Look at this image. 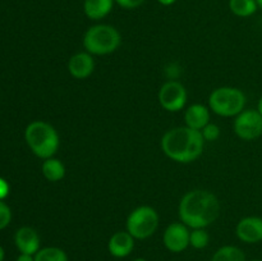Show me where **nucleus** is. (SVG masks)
Masks as SVG:
<instances>
[{
    "instance_id": "obj_11",
    "label": "nucleus",
    "mask_w": 262,
    "mask_h": 261,
    "mask_svg": "<svg viewBox=\"0 0 262 261\" xmlns=\"http://www.w3.org/2000/svg\"><path fill=\"white\" fill-rule=\"evenodd\" d=\"M14 242L20 253L33 255V253H37L40 248V237L37 232L30 227H23L18 229L15 233Z\"/></svg>"
},
{
    "instance_id": "obj_18",
    "label": "nucleus",
    "mask_w": 262,
    "mask_h": 261,
    "mask_svg": "<svg viewBox=\"0 0 262 261\" xmlns=\"http://www.w3.org/2000/svg\"><path fill=\"white\" fill-rule=\"evenodd\" d=\"M211 261H246V256L241 248L224 246L215 252Z\"/></svg>"
},
{
    "instance_id": "obj_30",
    "label": "nucleus",
    "mask_w": 262,
    "mask_h": 261,
    "mask_svg": "<svg viewBox=\"0 0 262 261\" xmlns=\"http://www.w3.org/2000/svg\"><path fill=\"white\" fill-rule=\"evenodd\" d=\"M135 261H146V260H145V258H136Z\"/></svg>"
},
{
    "instance_id": "obj_3",
    "label": "nucleus",
    "mask_w": 262,
    "mask_h": 261,
    "mask_svg": "<svg viewBox=\"0 0 262 261\" xmlns=\"http://www.w3.org/2000/svg\"><path fill=\"white\" fill-rule=\"evenodd\" d=\"M26 141L35 155L41 159H50L59 148V136L53 125L42 120L28 124L25 133Z\"/></svg>"
},
{
    "instance_id": "obj_17",
    "label": "nucleus",
    "mask_w": 262,
    "mask_h": 261,
    "mask_svg": "<svg viewBox=\"0 0 262 261\" xmlns=\"http://www.w3.org/2000/svg\"><path fill=\"white\" fill-rule=\"evenodd\" d=\"M256 0H229V8L238 17H250L257 10Z\"/></svg>"
},
{
    "instance_id": "obj_25",
    "label": "nucleus",
    "mask_w": 262,
    "mask_h": 261,
    "mask_svg": "<svg viewBox=\"0 0 262 261\" xmlns=\"http://www.w3.org/2000/svg\"><path fill=\"white\" fill-rule=\"evenodd\" d=\"M17 261H35V257H32V255H28V253H20Z\"/></svg>"
},
{
    "instance_id": "obj_2",
    "label": "nucleus",
    "mask_w": 262,
    "mask_h": 261,
    "mask_svg": "<svg viewBox=\"0 0 262 261\" xmlns=\"http://www.w3.org/2000/svg\"><path fill=\"white\" fill-rule=\"evenodd\" d=\"M205 138L201 130L189 127H178L163 136L161 147L168 158L178 163H191L200 158L204 151Z\"/></svg>"
},
{
    "instance_id": "obj_15",
    "label": "nucleus",
    "mask_w": 262,
    "mask_h": 261,
    "mask_svg": "<svg viewBox=\"0 0 262 261\" xmlns=\"http://www.w3.org/2000/svg\"><path fill=\"white\" fill-rule=\"evenodd\" d=\"M114 0H84L83 9L90 19H101L113 9Z\"/></svg>"
},
{
    "instance_id": "obj_14",
    "label": "nucleus",
    "mask_w": 262,
    "mask_h": 261,
    "mask_svg": "<svg viewBox=\"0 0 262 261\" xmlns=\"http://www.w3.org/2000/svg\"><path fill=\"white\" fill-rule=\"evenodd\" d=\"M186 123L187 127L192 128V129L202 130L210 120V113L206 106L201 104H194L188 107L186 112Z\"/></svg>"
},
{
    "instance_id": "obj_26",
    "label": "nucleus",
    "mask_w": 262,
    "mask_h": 261,
    "mask_svg": "<svg viewBox=\"0 0 262 261\" xmlns=\"http://www.w3.org/2000/svg\"><path fill=\"white\" fill-rule=\"evenodd\" d=\"M158 2L163 5H171V4H174L177 0H158Z\"/></svg>"
},
{
    "instance_id": "obj_20",
    "label": "nucleus",
    "mask_w": 262,
    "mask_h": 261,
    "mask_svg": "<svg viewBox=\"0 0 262 261\" xmlns=\"http://www.w3.org/2000/svg\"><path fill=\"white\" fill-rule=\"evenodd\" d=\"M209 241L210 237L206 230H204V228H196L189 234V245H192L197 250L206 247L209 245Z\"/></svg>"
},
{
    "instance_id": "obj_1",
    "label": "nucleus",
    "mask_w": 262,
    "mask_h": 261,
    "mask_svg": "<svg viewBox=\"0 0 262 261\" xmlns=\"http://www.w3.org/2000/svg\"><path fill=\"white\" fill-rule=\"evenodd\" d=\"M220 204L216 196L209 191L194 189L183 196L179 204V217L188 227L205 228L219 216Z\"/></svg>"
},
{
    "instance_id": "obj_27",
    "label": "nucleus",
    "mask_w": 262,
    "mask_h": 261,
    "mask_svg": "<svg viewBox=\"0 0 262 261\" xmlns=\"http://www.w3.org/2000/svg\"><path fill=\"white\" fill-rule=\"evenodd\" d=\"M4 255H5V253H4V248H3L2 246H0V261L4 260Z\"/></svg>"
},
{
    "instance_id": "obj_22",
    "label": "nucleus",
    "mask_w": 262,
    "mask_h": 261,
    "mask_svg": "<svg viewBox=\"0 0 262 261\" xmlns=\"http://www.w3.org/2000/svg\"><path fill=\"white\" fill-rule=\"evenodd\" d=\"M10 219H12L10 209L0 200V229H4L5 227H8V224L10 223Z\"/></svg>"
},
{
    "instance_id": "obj_24",
    "label": "nucleus",
    "mask_w": 262,
    "mask_h": 261,
    "mask_svg": "<svg viewBox=\"0 0 262 261\" xmlns=\"http://www.w3.org/2000/svg\"><path fill=\"white\" fill-rule=\"evenodd\" d=\"M9 193V184L7 183V181L3 178H0V200L5 199Z\"/></svg>"
},
{
    "instance_id": "obj_4",
    "label": "nucleus",
    "mask_w": 262,
    "mask_h": 261,
    "mask_svg": "<svg viewBox=\"0 0 262 261\" xmlns=\"http://www.w3.org/2000/svg\"><path fill=\"white\" fill-rule=\"evenodd\" d=\"M120 35L114 27L107 25H97L84 33L83 45L87 51L95 55H105L118 49L120 45Z\"/></svg>"
},
{
    "instance_id": "obj_19",
    "label": "nucleus",
    "mask_w": 262,
    "mask_h": 261,
    "mask_svg": "<svg viewBox=\"0 0 262 261\" xmlns=\"http://www.w3.org/2000/svg\"><path fill=\"white\" fill-rule=\"evenodd\" d=\"M35 261H68V256L58 247H46L37 251Z\"/></svg>"
},
{
    "instance_id": "obj_5",
    "label": "nucleus",
    "mask_w": 262,
    "mask_h": 261,
    "mask_svg": "<svg viewBox=\"0 0 262 261\" xmlns=\"http://www.w3.org/2000/svg\"><path fill=\"white\" fill-rule=\"evenodd\" d=\"M210 107L222 117H234L245 109L246 96L234 87H220L210 95Z\"/></svg>"
},
{
    "instance_id": "obj_23",
    "label": "nucleus",
    "mask_w": 262,
    "mask_h": 261,
    "mask_svg": "<svg viewBox=\"0 0 262 261\" xmlns=\"http://www.w3.org/2000/svg\"><path fill=\"white\" fill-rule=\"evenodd\" d=\"M114 2H117L120 7L125 9H135L142 5L145 0H114Z\"/></svg>"
},
{
    "instance_id": "obj_31",
    "label": "nucleus",
    "mask_w": 262,
    "mask_h": 261,
    "mask_svg": "<svg viewBox=\"0 0 262 261\" xmlns=\"http://www.w3.org/2000/svg\"><path fill=\"white\" fill-rule=\"evenodd\" d=\"M252 261H261V260H252Z\"/></svg>"
},
{
    "instance_id": "obj_6",
    "label": "nucleus",
    "mask_w": 262,
    "mask_h": 261,
    "mask_svg": "<svg viewBox=\"0 0 262 261\" xmlns=\"http://www.w3.org/2000/svg\"><path fill=\"white\" fill-rule=\"evenodd\" d=\"M158 212L150 206L137 207L130 212L127 219V232L137 240H146L151 237L158 229Z\"/></svg>"
},
{
    "instance_id": "obj_8",
    "label": "nucleus",
    "mask_w": 262,
    "mask_h": 261,
    "mask_svg": "<svg viewBox=\"0 0 262 261\" xmlns=\"http://www.w3.org/2000/svg\"><path fill=\"white\" fill-rule=\"evenodd\" d=\"M160 105L168 112H178L186 105L187 91L182 83L177 81L166 82L159 91Z\"/></svg>"
},
{
    "instance_id": "obj_28",
    "label": "nucleus",
    "mask_w": 262,
    "mask_h": 261,
    "mask_svg": "<svg viewBox=\"0 0 262 261\" xmlns=\"http://www.w3.org/2000/svg\"><path fill=\"white\" fill-rule=\"evenodd\" d=\"M258 113L262 115V97L260 99V101H258Z\"/></svg>"
},
{
    "instance_id": "obj_9",
    "label": "nucleus",
    "mask_w": 262,
    "mask_h": 261,
    "mask_svg": "<svg viewBox=\"0 0 262 261\" xmlns=\"http://www.w3.org/2000/svg\"><path fill=\"white\" fill-rule=\"evenodd\" d=\"M189 234L186 224L173 223L169 225L164 233V245L171 252H182L189 245Z\"/></svg>"
},
{
    "instance_id": "obj_12",
    "label": "nucleus",
    "mask_w": 262,
    "mask_h": 261,
    "mask_svg": "<svg viewBox=\"0 0 262 261\" xmlns=\"http://www.w3.org/2000/svg\"><path fill=\"white\" fill-rule=\"evenodd\" d=\"M95 63L94 59L90 54L87 53H78L71 58L68 63L69 73L74 77V78L83 79L91 76L94 72Z\"/></svg>"
},
{
    "instance_id": "obj_16",
    "label": "nucleus",
    "mask_w": 262,
    "mask_h": 261,
    "mask_svg": "<svg viewBox=\"0 0 262 261\" xmlns=\"http://www.w3.org/2000/svg\"><path fill=\"white\" fill-rule=\"evenodd\" d=\"M42 174L48 181L58 182L66 176V168L58 159H46L42 164Z\"/></svg>"
},
{
    "instance_id": "obj_13",
    "label": "nucleus",
    "mask_w": 262,
    "mask_h": 261,
    "mask_svg": "<svg viewBox=\"0 0 262 261\" xmlns=\"http://www.w3.org/2000/svg\"><path fill=\"white\" fill-rule=\"evenodd\" d=\"M135 247V238L128 232H117L109 241V252L114 257H125Z\"/></svg>"
},
{
    "instance_id": "obj_21",
    "label": "nucleus",
    "mask_w": 262,
    "mask_h": 261,
    "mask_svg": "<svg viewBox=\"0 0 262 261\" xmlns=\"http://www.w3.org/2000/svg\"><path fill=\"white\" fill-rule=\"evenodd\" d=\"M202 136L206 141H215L219 138L220 136V128L216 124H207L204 129L201 130Z\"/></svg>"
},
{
    "instance_id": "obj_10",
    "label": "nucleus",
    "mask_w": 262,
    "mask_h": 261,
    "mask_svg": "<svg viewBox=\"0 0 262 261\" xmlns=\"http://www.w3.org/2000/svg\"><path fill=\"white\" fill-rule=\"evenodd\" d=\"M237 235L246 243H256L262 241V219L258 216H248L241 220L237 225Z\"/></svg>"
},
{
    "instance_id": "obj_7",
    "label": "nucleus",
    "mask_w": 262,
    "mask_h": 261,
    "mask_svg": "<svg viewBox=\"0 0 262 261\" xmlns=\"http://www.w3.org/2000/svg\"><path fill=\"white\" fill-rule=\"evenodd\" d=\"M234 132L245 141H252L262 135V115L258 110H245L234 122Z\"/></svg>"
},
{
    "instance_id": "obj_29",
    "label": "nucleus",
    "mask_w": 262,
    "mask_h": 261,
    "mask_svg": "<svg viewBox=\"0 0 262 261\" xmlns=\"http://www.w3.org/2000/svg\"><path fill=\"white\" fill-rule=\"evenodd\" d=\"M256 3H257L258 7H260L261 9H262V0H256Z\"/></svg>"
}]
</instances>
